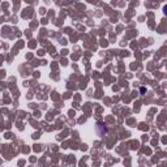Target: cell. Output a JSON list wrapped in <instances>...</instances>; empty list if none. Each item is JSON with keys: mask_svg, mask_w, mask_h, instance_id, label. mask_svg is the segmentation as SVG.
Returning a JSON list of instances; mask_svg holds the SVG:
<instances>
[{"mask_svg": "<svg viewBox=\"0 0 167 167\" xmlns=\"http://www.w3.org/2000/svg\"><path fill=\"white\" fill-rule=\"evenodd\" d=\"M163 13L167 16V5H165V8H163Z\"/></svg>", "mask_w": 167, "mask_h": 167, "instance_id": "obj_1", "label": "cell"}]
</instances>
